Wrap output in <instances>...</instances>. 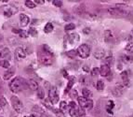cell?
<instances>
[{
	"instance_id": "680465c9",
	"label": "cell",
	"mask_w": 133,
	"mask_h": 117,
	"mask_svg": "<svg viewBox=\"0 0 133 117\" xmlns=\"http://www.w3.org/2000/svg\"><path fill=\"white\" fill-rule=\"evenodd\" d=\"M0 117H2V116H0Z\"/></svg>"
},
{
	"instance_id": "60d3db41",
	"label": "cell",
	"mask_w": 133,
	"mask_h": 117,
	"mask_svg": "<svg viewBox=\"0 0 133 117\" xmlns=\"http://www.w3.org/2000/svg\"><path fill=\"white\" fill-rule=\"evenodd\" d=\"M34 112H36V113H39L40 114H43V113H45V112L42 110V109L40 108V107H38V106H35L33 109Z\"/></svg>"
},
{
	"instance_id": "52a82bcc",
	"label": "cell",
	"mask_w": 133,
	"mask_h": 117,
	"mask_svg": "<svg viewBox=\"0 0 133 117\" xmlns=\"http://www.w3.org/2000/svg\"><path fill=\"white\" fill-rule=\"evenodd\" d=\"M49 99L52 104H56L59 101V95H58L56 87H52L49 91Z\"/></svg>"
},
{
	"instance_id": "4316f807",
	"label": "cell",
	"mask_w": 133,
	"mask_h": 117,
	"mask_svg": "<svg viewBox=\"0 0 133 117\" xmlns=\"http://www.w3.org/2000/svg\"><path fill=\"white\" fill-rule=\"evenodd\" d=\"M43 104H44L45 106H46V107H47L48 109H49V110H54V107L52 105H51V102L49 101V99H46V100H45V101H43Z\"/></svg>"
},
{
	"instance_id": "b9f144b4",
	"label": "cell",
	"mask_w": 133,
	"mask_h": 117,
	"mask_svg": "<svg viewBox=\"0 0 133 117\" xmlns=\"http://www.w3.org/2000/svg\"><path fill=\"white\" fill-rule=\"evenodd\" d=\"M52 3L55 5L56 7H62V1H59V0H53V1H52Z\"/></svg>"
},
{
	"instance_id": "603a6c76",
	"label": "cell",
	"mask_w": 133,
	"mask_h": 117,
	"mask_svg": "<svg viewBox=\"0 0 133 117\" xmlns=\"http://www.w3.org/2000/svg\"><path fill=\"white\" fill-rule=\"evenodd\" d=\"M82 94H83V97H86V98H89V97H92V93H91V91L89 90V89H87V88L82 89Z\"/></svg>"
},
{
	"instance_id": "8d00e7d4",
	"label": "cell",
	"mask_w": 133,
	"mask_h": 117,
	"mask_svg": "<svg viewBox=\"0 0 133 117\" xmlns=\"http://www.w3.org/2000/svg\"><path fill=\"white\" fill-rule=\"evenodd\" d=\"M126 51L130 52V54H133V42H129V44L126 46Z\"/></svg>"
},
{
	"instance_id": "8992f818",
	"label": "cell",
	"mask_w": 133,
	"mask_h": 117,
	"mask_svg": "<svg viewBox=\"0 0 133 117\" xmlns=\"http://www.w3.org/2000/svg\"><path fill=\"white\" fill-rule=\"evenodd\" d=\"M77 101L78 104L81 108L85 109H92L93 108V101L91 99L86 98L84 97H77Z\"/></svg>"
},
{
	"instance_id": "7bdbcfd3",
	"label": "cell",
	"mask_w": 133,
	"mask_h": 117,
	"mask_svg": "<svg viewBox=\"0 0 133 117\" xmlns=\"http://www.w3.org/2000/svg\"><path fill=\"white\" fill-rule=\"evenodd\" d=\"M20 37L21 38H26L27 37H28V35H27V33L25 31H22V30H21V32H20Z\"/></svg>"
},
{
	"instance_id": "cb8c5ba5",
	"label": "cell",
	"mask_w": 133,
	"mask_h": 117,
	"mask_svg": "<svg viewBox=\"0 0 133 117\" xmlns=\"http://www.w3.org/2000/svg\"><path fill=\"white\" fill-rule=\"evenodd\" d=\"M114 107H115V103H114L113 101H111V100H109V101L107 102V106H106L107 112H108L109 113H113Z\"/></svg>"
},
{
	"instance_id": "7dc6e473",
	"label": "cell",
	"mask_w": 133,
	"mask_h": 117,
	"mask_svg": "<svg viewBox=\"0 0 133 117\" xmlns=\"http://www.w3.org/2000/svg\"><path fill=\"white\" fill-rule=\"evenodd\" d=\"M83 69H84L86 72H89V71H90V70H89V67H88V66H83Z\"/></svg>"
},
{
	"instance_id": "6f0895ef",
	"label": "cell",
	"mask_w": 133,
	"mask_h": 117,
	"mask_svg": "<svg viewBox=\"0 0 133 117\" xmlns=\"http://www.w3.org/2000/svg\"><path fill=\"white\" fill-rule=\"evenodd\" d=\"M132 34H133V29H132Z\"/></svg>"
},
{
	"instance_id": "f907efd6",
	"label": "cell",
	"mask_w": 133,
	"mask_h": 117,
	"mask_svg": "<svg viewBox=\"0 0 133 117\" xmlns=\"http://www.w3.org/2000/svg\"><path fill=\"white\" fill-rule=\"evenodd\" d=\"M23 50H24V51H26L27 54H31V52H32V50H30V48H26V49H23Z\"/></svg>"
},
{
	"instance_id": "9a60e30c",
	"label": "cell",
	"mask_w": 133,
	"mask_h": 117,
	"mask_svg": "<svg viewBox=\"0 0 133 117\" xmlns=\"http://www.w3.org/2000/svg\"><path fill=\"white\" fill-rule=\"evenodd\" d=\"M28 86H29V88L33 91L38 90V88H39V85H38L37 81H35V80H32V79L28 81Z\"/></svg>"
},
{
	"instance_id": "e0dca14e",
	"label": "cell",
	"mask_w": 133,
	"mask_h": 117,
	"mask_svg": "<svg viewBox=\"0 0 133 117\" xmlns=\"http://www.w3.org/2000/svg\"><path fill=\"white\" fill-rule=\"evenodd\" d=\"M9 50L8 48L0 47V58H4V57L9 56Z\"/></svg>"
},
{
	"instance_id": "d6986e66",
	"label": "cell",
	"mask_w": 133,
	"mask_h": 117,
	"mask_svg": "<svg viewBox=\"0 0 133 117\" xmlns=\"http://www.w3.org/2000/svg\"><path fill=\"white\" fill-rule=\"evenodd\" d=\"M121 59H122L123 62L126 64H130L133 62V56L132 55H129V54H124V55H122Z\"/></svg>"
},
{
	"instance_id": "d6a6232c",
	"label": "cell",
	"mask_w": 133,
	"mask_h": 117,
	"mask_svg": "<svg viewBox=\"0 0 133 117\" xmlns=\"http://www.w3.org/2000/svg\"><path fill=\"white\" fill-rule=\"evenodd\" d=\"M67 108H68V104L66 103L65 101H62L60 104V110H62V112H63V110H66Z\"/></svg>"
},
{
	"instance_id": "c3c4849f",
	"label": "cell",
	"mask_w": 133,
	"mask_h": 117,
	"mask_svg": "<svg viewBox=\"0 0 133 117\" xmlns=\"http://www.w3.org/2000/svg\"><path fill=\"white\" fill-rule=\"evenodd\" d=\"M12 32H13V33H16V34H20L21 30L20 29H15V28H13V29H12Z\"/></svg>"
},
{
	"instance_id": "ffe728a7",
	"label": "cell",
	"mask_w": 133,
	"mask_h": 117,
	"mask_svg": "<svg viewBox=\"0 0 133 117\" xmlns=\"http://www.w3.org/2000/svg\"><path fill=\"white\" fill-rule=\"evenodd\" d=\"M104 39L106 42H110L113 39V33L111 30H106L104 32Z\"/></svg>"
},
{
	"instance_id": "9c48e42d",
	"label": "cell",
	"mask_w": 133,
	"mask_h": 117,
	"mask_svg": "<svg viewBox=\"0 0 133 117\" xmlns=\"http://www.w3.org/2000/svg\"><path fill=\"white\" fill-rule=\"evenodd\" d=\"M15 56L18 60H22V59H24L26 57V52L22 48L19 47L15 50Z\"/></svg>"
},
{
	"instance_id": "f546056e",
	"label": "cell",
	"mask_w": 133,
	"mask_h": 117,
	"mask_svg": "<svg viewBox=\"0 0 133 117\" xmlns=\"http://www.w3.org/2000/svg\"><path fill=\"white\" fill-rule=\"evenodd\" d=\"M42 48H43V51H44V52H47V54H50V55H51V56H53V52H51V50H50V48H49V46H48V45H45V44H44V45H43L42 46Z\"/></svg>"
},
{
	"instance_id": "30bf717a",
	"label": "cell",
	"mask_w": 133,
	"mask_h": 117,
	"mask_svg": "<svg viewBox=\"0 0 133 117\" xmlns=\"http://www.w3.org/2000/svg\"><path fill=\"white\" fill-rule=\"evenodd\" d=\"M111 73V70H110V67L108 65H102L100 68V74L103 77H107L109 74Z\"/></svg>"
},
{
	"instance_id": "5bb4252c",
	"label": "cell",
	"mask_w": 133,
	"mask_h": 117,
	"mask_svg": "<svg viewBox=\"0 0 133 117\" xmlns=\"http://www.w3.org/2000/svg\"><path fill=\"white\" fill-rule=\"evenodd\" d=\"M20 22H21L22 26H26V25L29 24V22H30V19H29V17L26 15V14L22 13L20 15Z\"/></svg>"
},
{
	"instance_id": "5b68a950",
	"label": "cell",
	"mask_w": 133,
	"mask_h": 117,
	"mask_svg": "<svg viewBox=\"0 0 133 117\" xmlns=\"http://www.w3.org/2000/svg\"><path fill=\"white\" fill-rule=\"evenodd\" d=\"M11 104H12V107L15 110V112H17L18 113H22L23 112V104L20 100V98H18L17 97L15 96L11 97Z\"/></svg>"
},
{
	"instance_id": "f1b7e54d",
	"label": "cell",
	"mask_w": 133,
	"mask_h": 117,
	"mask_svg": "<svg viewBox=\"0 0 133 117\" xmlns=\"http://www.w3.org/2000/svg\"><path fill=\"white\" fill-rule=\"evenodd\" d=\"M80 64H81L80 61H76V62H75V63H70L69 67H70L71 68H73V69H77V68H79Z\"/></svg>"
},
{
	"instance_id": "1f68e13d",
	"label": "cell",
	"mask_w": 133,
	"mask_h": 117,
	"mask_svg": "<svg viewBox=\"0 0 133 117\" xmlns=\"http://www.w3.org/2000/svg\"><path fill=\"white\" fill-rule=\"evenodd\" d=\"M28 33H29V35H31L32 37H36V35H37V30H36V28H34V27H31V28H29Z\"/></svg>"
},
{
	"instance_id": "836d02e7",
	"label": "cell",
	"mask_w": 133,
	"mask_h": 117,
	"mask_svg": "<svg viewBox=\"0 0 133 117\" xmlns=\"http://www.w3.org/2000/svg\"><path fill=\"white\" fill-rule=\"evenodd\" d=\"M0 65L2 66L3 68H9V67H10V64H9V61H7V60L0 61Z\"/></svg>"
},
{
	"instance_id": "e575fe53",
	"label": "cell",
	"mask_w": 133,
	"mask_h": 117,
	"mask_svg": "<svg viewBox=\"0 0 133 117\" xmlns=\"http://www.w3.org/2000/svg\"><path fill=\"white\" fill-rule=\"evenodd\" d=\"M122 92L123 91H121L120 89H118V88H116V87H115V89L113 90V94L115 97H120V96L122 95Z\"/></svg>"
},
{
	"instance_id": "4dcf8cb0",
	"label": "cell",
	"mask_w": 133,
	"mask_h": 117,
	"mask_svg": "<svg viewBox=\"0 0 133 117\" xmlns=\"http://www.w3.org/2000/svg\"><path fill=\"white\" fill-rule=\"evenodd\" d=\"M52 112H53V113H55L58 117H64V114H63V113H62L60 109H55V108H54V110H52Z\"/></svg>"
},
{
	"instance_id": "f6af8a7d",
	"label": "cell",
	"mask_w": 133,
	"mask_h": 117,
	"mask_svg": "<svg viewBox=\"0 0 133 117\" xmlns=\"http://www.w3.org/2000/svg\"><path fill=\"white\" fill-rule=\"evenodd\" d=\"M78 110H79V116H80V117L84 116V115L86 114V113H85V110H83L82 108H79V109H78Z\"/></svg>"
},
{
	"instance_id": "ac0fdd59",
	"label": "cell",
	"mask_w": 133,
	"mask_h": 117,
	"mask_svg": "<svg viewBox=\"0 0 133 117\" xmlns=\"http://www.w3.org/2000/svg\"><path fill=\"white\" fill-rule=\"evenodd\" d=\"M69 113L72 117H80L79 116V110L77 107H71L69 110Z\"/></svg>"
},
{
	"instance_id": "9f6ffc18",
	"label": "cell",
	"mask_w": 133,
	"mask_h": 117,
	"mask_svg": "<svg viewBox=\"0 0 133 117\" xmlns=\"http://www.w3.org/2000/svg\"><path fill=\"white\" fill-rule=\"evenodd\" d=\"M1 39H2V38H0V41H1Z\"/></svg>"
},
{
	"instance_id": "7c38bea8",
	"label": "cell",
	"mask_w": 133,
	"mask_h": 117,
	"mask_svg": "<svg viewBox=\"0 0 133 117\" xmlns=\"http://www.w3.org/2000/svg\"><path fill=\"white\" fill-rule=\"evenodd\" d=\"M105 55V51L102 48H99L93 52V56L95 57L96 59H102Z\"/></svg>"
},
{
	"instance_id": "277c9868",
	"label": "cell",
	"mask_w": 133,
	"mask_h": 117,
	"mask_svg": "<svg viewBox=\"0 0 133 117\" xmlns=\"http://www.w3.org/2000/svg\"><path fill=\"white\" fill-rule=\"evenodd\" d=\"M77 54L81 58H88L89 56V54H90V47L88 44H82L77 49Z\"/></svg>"
},
{
	"instance_id": "d590c367",
	"label": "cell",
	"mask_w": 133,
	"mask_h": 117,
	"mask_svg": "<svg viewBox=\"0 0 133 117\" xmlns=\"http://www.w3.org/2000/svg\"><path fill=\"white\" fill-rule=\"evenodd\" d=\"M76 28V25L75 24H68L67 25H65L64 29L65 31H70V30H73Z\"/></svg>"
},
{
	"instance_id": "db71d44e",
	"label": "cell",
	"mask_w": 133,
	"mask_h": 117,
	"mask_svg": "<svg viewBox=\"0 0 133 117\" xmlns=\"http://www.w3.org/2000/svg\"><path fill=\"white\" fill-rule=\"evenodd\" d=\"M25 117H36V115L32 114V115H30V116H25Z\"/></svg>"
},
{
	"instance_id": "11a10c76",
	"label": "cell",
	"mask_w": 133,
	"mask_h": 117,
	"mask_svg": "<svg viewBox=\"0 0 133 117\" xmlns=\"http://www.w3.org/2000/svg\"><path fill=\"white\" fill-rule=\"evenodd\" d=\"M129 117H133V115H130V116H129Z\"/></svg>"
},
{
	"instance_id": "484cf974",
	"label": "cell",
	"mask_w": 133,
	"mask_h": 117,
	"mask_svg": "<svg viewBox=\"0 0 133 117\" xmlns=\"http://www.w3.org/2000/svg\"><path fill=\"white\" fill-rule=\"evenodd\" d=\"M96 88H97L98 91H102L104 89V83L102 81H98L97 84H96Z\"/></svg>"
},
{
	"instance_id": "ab89813d",
	"label": "cell",
	"mask_w": 133,
	"mask_h": 117,
	"mask_svg": "<svg viewBox=\"0 0 133 117\" xmlns=\"http://www.w3.org/2000/svg\"><path fill=\"white\" fill-rule=\"evenodd\" d=\"M91 73V76L92 77H96L99 73H100V68H94L93 69L90 71Z\"/></svg>"
},
{
	"instance_id": "7402d4cb",
	"label": "cell",
	"mask_w": 133,
	"mask_h": 117,
	"mask_svg": "<svg viewBox=\"0 0 133 117\" xmlns=\"http://www.w3.org/2000/svg\"><path fill=\"white\" fill-rule=\"evenodd\" d=\"M66 55L68 57H70V58H76L78 55L77 51H76V50H71V51H69V52H66Z\"/></svg>"
},
{
	"instance_id": "8fae6325",
	"label": "cell",
	"mask_w": 133,
	"mask_h": 117,
	"mask_svg": "<svg viewBox=\"0 0 133 117\" xmlns=\"http://www.w3.org/2000/svg\"><path fill=\"white\" fill-rule=\"evenodd\" d=\"M66 38H68L70 44H75V43L79 41V35L76 34V33H73V34H70L68 36H66Z\"/></svg>"
},
{
	"instance_id": "ba28073f",
	"label": "cell",
	"mask_w": 133,
	"mask_h": 117,
	"mask_svg": "<svg viewBox=\"0 0 133 117\" xmlns=\"http://www.w3.org/2000/svg\"><path fill=\"white\" fill-rule=\"evenodd\" d=\"M3 14H4L6 17H10V16L14 15L15 13H17V8L14 7V6H10V5H8V6H4L2 7Z\"/></svg>"
},
{
	"instance_id": "d4e9b609",
	"label": "cell",
	"mask_w": 133,
	"mask_h": 117,
	"mask_svg": "<svg viewBox=\"0 0 133 117\" xmlns=\"http://www.w3.org/2000/svg\"><path fill=\"white\" fill-rule=\"evenodd\" d=\"M14 75V71L12 69L11 70H9V71H7L6 73L4 74V76H3V78H4V80H6V81H8V80H9L11 78V77Z\"/></svg>"
},
{
	"instance_id": "ee69618b",
	"label": "cell",
	"mask_w": 133,
	"mask_h": 117,
	"mask_svg": "<svg viewBox=\"0 0 133 117\" xmlns=\"http://www.w3.org/2000/svg\"><path fill=\"white\" fill-rule=\"evenodd\" d=\"M83 33L86 35H89V33H90V28L89 27H86V28H84L83 29Z\"/></svg>"
},
{
	"instance_id": "74e56055",
	"label": "cell",
	"mask_w": 133,
	"mask_h": 117,
	"mask_svg": "<svg viewBox=\"0 0 133 117\" xmlns=\"http://www.w3.org/2000/svg\"><path fill=\"white\" fill-rule=\"evenodd\" d=\"M6 105H7V100L3 96L0 95V108H2V107H4Z\"/></svg>"
},
{
	"instance_id": "3957f363",
	"label": "cell",
	"mask_w": 133,
	"mask_h": 117,
	"mask_svg": "<svg viewBox=\"0 0 133 117\" xmlns=\"http://www.w3.org/2000/svg\"><path fill=\"white\" fill-rule=\"evenodd\" d=\"M108 12L111 15L115 16V17H123V18H128L129 16L131 17V15L129 13V11L123 10V9H118V8H111V9H108Z\"/></svg>"
},
{
	"instance_id": "f35d334b",
	"label": "cell",
	"mask_w": 133,
	"mask_h": 117,
	"mask_svg": "<svg viewBox=\"0 0 133 117\" xmlns=\"http://www.w3.org/2000/svg\"><path fill=\"white\" fill-rule=\"evenodd\" d=\"M37 97H39V98H44L45 97V92L43 89H41V88H38V90H37Z\"/></svg>"
},
{
	"instance_id": "2e32d148",
	"label": "cell",
	"mask_w": 133,
	"mask_h": 117,
	"mask_svg": "<svg viewBox=\"0 0 133 117\" xmlns=\"http://www.w3.org/2000/svg\"><path fill=\"white\" fill-rule=\"evenodd\" d=\"M76 83V78L74 76H71V77H69V79H68V84H67V87L66 89H65L64 93L66 94L67 92H69V91L72 89V86L74 85V83Z\"/></svg>"
},
{
	"instance_id": "83f0119b",
	"label": "cell",
	"mask_w": 133,
	"mask_h": 117,
	"mask_svg": "<svg viewBox=\"0 0 133 117\" xmlns=\"http://www.w3.org/2000/svg\"><path fill=\"white\" fill-rule=\"evenodd\" d=\"M25 6L29 9H34V8H36V4H35L34 1H31V0H27L25 1Z\"/></svg>"
},
{
	"instance_id": "f5cc1de1",
	"label": "cell",
	"mask_w": 133,
	"mask_h": 117,
	"mask_svg": "<svg viewBox=\"0 0 133 117\" xmlns=\"http://www.w3.org/2000/svg\"><path fill=\"white\" fill-rule=\"evenodd\" d=\"M41 117H52V116H50V115L47 114V113H43V114H41Z\"/></svg>"
},
{
	"instance_id": "816d5d0a",
	"label": "cell",
	"mask_w": 133,
	"mask_h": 117,
	"mask_svg": "<svg viewBox=\"0 0 133 117\" xmlns=\"http://www.w3.org/2000/svg\"><path fill=\"white\" fill-rule=\"evenodd\" d=\"M72 93H73V95H72V96H73V97H75V96H76V97H77V92H76V90H74Z\"/></svg>"
},
{
	"instance_id": "bcb514c9",
	"label": "cell",
	"mask_w": 133,
	"mask_h": 117,
	"mask_svg": "<svg viewBox=\"0 0 133 117\" xmlns=\"http://www.w3.org/2000/svg\"><path fill=\"white\" fill-rule=\"evenodd\" d=\"M62 75L65 77V78H68V73L66 72V70L65 69H62Z\"/></svg>"
},
{
	"instance_id": "681fc988",
	"label": "cell",
	"mask_w": 133,
	"mask_h": 117,
	"mask_svg": "<svg viewBox=\"0 0 133 117\" xmlns=\"http://www.w3.org/2000/svg\"><path fill=\"white\" fill-rule=\"evenodd\" d=\"M44 0H36L35 3H38V4H44Z\"/></svg>"
},
{
	"instance_id": "44dd1931",
	"label": "cell",
	"mask_w": 133,
	"mask_h": 117,
	"mask_svg": "<svg viewBox=\"0 0 133 117\" xmlns=\"http://www.w3.org/2000/svg\"><path fill=\"white\" fill-rule=\"evenodd\" d=\"M53 29H54L53 25H52L51 23H48L47 25H46V26H45L44 31H45V33H47V34H49V33H51V32L53 31Z\"/></svg>"
},
{
	"instance_id": "4fadbf2b",
	"label": "cell",
	"mask_w": 133,
	"mask_h": 117,
	"mask_svg": "<svg viewBox=\"0 0 133 117\" xmlns=\"http://www.w3.org/2000/svg\"><path fill=\"white\" fill-rule=\"evenodd\" d=\"M120 77H121V79L123 81V84L125 86H128L129 84V72L128 70L127 71H122L121 72V74H120Z\"/></svg>"
},
{
	"instance_id": "6da1fadb",
	"label": "cell",
	"mask_w": 133,
	"mask_h": 117,
	"mask_svg": "<svg viewBox=\"0 0 133 117\" xmlns=\"http://www.w3.org/2000/svg\"><path fill=\"white\" fill-rule=\"evenodd\" d=\"M9 89L13 93H19L21 91L24 90L25 88H26V86L28 85L26 84V81L22 79V78L16 77L15 79H13L9 83Z\"/></svg>"
},
{
	"instance_id": "7a4b0ae2",
	"label": "cell",
	"mask_w": 133,
	"mask_h": 117,
	"mask_svg": "<svg viewBox=\"0 0 133 117\" xmlns=\"http://www.w3.org/2000/svg\"><path fill=\"white\" fill-rule=\"evenodd\" d=\"M52 57L53 56H51L50 54L45 52L43 50L38 54V61L44 66H50L52 64V62H53Z\"/></svg>"
}]
</instances>
